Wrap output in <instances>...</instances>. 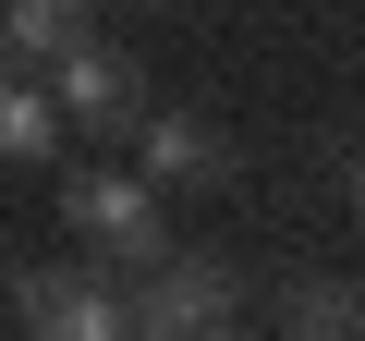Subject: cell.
I'll return each instance as SVG.
<instances>
[{
    "label": "cell",
    "mask_w": 365,
    "mask_h": 341,
    "mask_svg": "<svg viewBox=\"0 0 365 341\" xmlns=\"http://www.w3.org/2000/svg\"><path fill=\"white\" fill-rule=\"evenodd\" d=\"M61 220H73V244L98 256V268H158L170 256V208H158V183H134V170H86V183L61 195Z\"/></svg>",
    "instance_id": "1"
},
{
    "label": "cell",
    "mask_w": 365,
    "mask_h": 341,
    "mask_svg": "<svg viewBox=\"0 0 365 341\" xmlns=\"http://www.w3.org/2000/svg\"><path fill=\"white\" fill-rule=\"evenodd\" d=\"M232 256H158V268H134V292H122V341H195V329H220L232 317Z\"/></svg>",
    "instance_id": "2"
},
{
    "label": "cell",
    "mask_w": 365,
    "mask_h": 341,
    "mask_svg": "<svg viewBox=\"0 0 365 341\" xmlns=\"http://www.w3.org/2000/svg\"><path fill=\"white\" fill-rule=\"evenodd\" d=\"M49 110H61L73 134H110V146H122V134L146 122V73H134L110 37H73V49H49Z\"/></svg>",
    "instance_id": "3"
},
{
    "label": "cell",
    "mask_w": 365,
    "mask_h": 341,
    "mask_svg": "<svg viewBox=\"0 0 365 341\" xmlns=\"http://www.w3.org/2000/svg\"><path fill=\"white\" fill-rule=\"evenodd\" d=\"M13 317H25V341H122V280H110L98 256L25 268V280H13Z\"/></svg>",
    "instance_id": "4"
},
{
    "label": "cell",
    "mask_w": 365,
    "mask_h": 341,
    "mask_svg": "<svg viewBox=\"0 0 365 341\" xmlns=\"http://www.w3.org/2000/svg\"><path fill=\"white\" fill-rule=\"evenodd\" d=\"M134 146H146V183H158V195H220L232 170H244V146H232L207 110H146Z\"/></svg>",
    "instance_id": "5"
},
{
    "label": "cell",
    "mask_w": 365,
    "mask_h": 341,
    "mask_svg": "<svg viewBox=\"0 0 365 341\" xmlns=\"http://www.w3.org/2000/svg\"><path fill=\"white\" fill-rule=\"evenodd\" d=\"M61 146V110H49V86L25 73V61H0V158H49Z\"/></svg>",
    "instance_id": "6"
},
{
    "label": "cell",
    "mask_w": 365,
    "mask_h": 341,
    "mask_svg": "<svg viewBox=\"0 0 365 341\" xmlns=\"http://www.w3.org/2000/svg\"><path fill=\"white\" fill-rule=\"evenodd\" d=\"M280 341H365V305H353L341 280H304V292L280 305Z\"/></svg>",
    "instance_id": "7"
},
{
    "label": "cell",
    "mask_w": 365,
    "mask_h": 341,
    "mask_svg": "<svg viewBox=\"0 0 365 341\" xmlns=\"http://www.w3.org/2000/svg\"><path fill=\"white\" fill-rule=\"evenodd\" d=\"M195 341H244V329H232V317H220V329H195Z\"/></svg>",
    "instance_id": "8"
},
{
    "label": "cell",
    "mask_w": 365,
    "mask_h": 341,
    "mask_svg": "<svg viewBox=\"0 0 365 341\" xmlns=\"http://www.w3.org/2000/svg\"><path fill=\"white\" fill-rule=\"evenodd\" d=\"M353 220H365V170H353Z\"/></svg>",
    "instance_id": "9"
}]
</instances>
